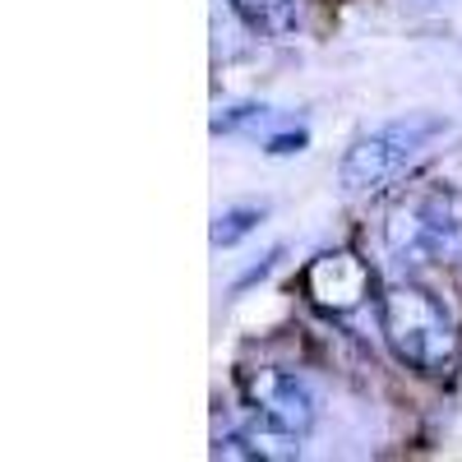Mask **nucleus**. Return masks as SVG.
<instances>
[{"label": "nucleus", "mask_w": 462, "mask_h": 462, "mask_svg": "<svg viewBox=\"0 0 462 462\" xmlns=\"http://www.w3.org/2000/svg\"><path fill=\"white\" fill-rule=\"evenodd\" d=\"M379 328L393 356L416 374H448L457 361V328L453 315L416 282H393L379 296Z\"/></svg>", "instance_id": "f257e3e1"}, {"label": "nucleus", "mask_w": 462, "mask_h": 462, "mask_svg": "<svg viewBox=\"0 0 462 462\" xmlns=\"http://www.w3.org/2000/svg\"><path fill=\"white\" fill-rule=\"evenodd\" d=\"M241 402L250 411V435L263 457H291L296 444L310 435L315 426V393L310 383L291 370L278 365H259L241 374Z\"/></svg>", "instance_id": "f03ea898"}, {"label": "nucleus", "mask_w": 462, "mask_h": 462, "mask_svg": "<svg viewBox=\"0 0 462 462\" xmlns=\"http://www.w3.org/2000/svg\"><path fill=\"white\" fill-rule=\"evenodd\" d=\"M439 130H444L439 121L411 116V121H393V125H379V130L361 134L342 158V185L352 189V195H379L383 185L407 176V167L430 148V139Z\"/></svg>", "instance_id": "7ed1b4c3"}, {"label": "nucleus", "mask_w": 462, "mask_h": 462, "mask_svg": "<svg viewBox=\"0 0 462 462\" xmlns=\"http://www.w3.org/2000/svg\"><path fill=\"white\" fill-rule=\"evenodd\" d=\"M462 241V222L453 217V204L444 195H411L389 217V250L402 263H430L453 254Z\"/></svg>", "instance_id": "20e7f679"}, {"label": "nucleus", "mask_w": 462, "mask_h": 462, "mask_svg": "<svg viewBox=\"0 0 462 462\" xmlns=\"http://www.w3.org/2000/svg\"><path fill=\"white\" fill-rule=\"evenodd\" d=\"M305 296H310L319 310L328 315H346L370 296V268L365 259H356L352 250H333L319 254L310 268H305Z\"/></svg>", "instance_id": "39448f33"}, {"label": "nucleus", "mask_w": 462, "mask_h": 462, "mask_svg": "<svg viewBox=\"0 0 462 462\" xmlns=\"http://www.w3.org/2000/svg\"><path fill=\"white\" fill-rule=\"evenodd\" d=\"M296 5L300 0H231V10L254 32H287L296 23Z\"/></svg>", "instance_id": "423d86ee"}, {"label": "nucleus", "mask_w": 462, "mask_h": 462, "mask_svg": "<svg viewBox=\"0 0 462 462\" xmlns=\"http://www.w3.org/2000/svg\"><path fill=\"white\" fill-rule=\"evenodd\" d=\"M263 204H231V208H222L217 217H213V245L217 250H231L236 241H245L250 231L263 222Z\"/></svg>", "instance_id": "0eeeda50"}, {"label": "nucleus", "mask_w": 462, "mask_h": 462, "mask_svg": "<svg viewBox=\"0 0 462 462\" xmlns=\"http://www.w3.org/2000/svg\"><path fill=\"white\" fill-rule=\"evenodd\" d=\"M305 148V130H296V134H278V139H268V152H300Z\"/></svg>", "instance_id": "6e6552de"}]
</instances>
